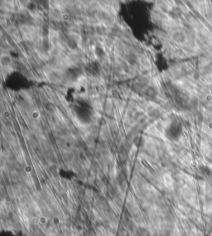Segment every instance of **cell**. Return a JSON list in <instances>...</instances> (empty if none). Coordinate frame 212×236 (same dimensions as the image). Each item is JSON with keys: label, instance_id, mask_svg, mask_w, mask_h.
Listing matches in <instances>:
<instances>
[{"label": "cell", "instance_id": "277c9868", "mask_svg": "<svg viewBox=\"0 0 212 236\" xmlns=\"http://www.w3.org/2000/svg\"><path fill=\"white\" fill-rule=\"evenodd\" d=\"M62 19L64 21H68V20L70 19V15L68 14V13H65V14L62 15Z\"/></svg>", "mask_w": 212, "mask_h": 236}, {"label": "cell", "instance_id": "6da1fadb", "mask_svg": "<svg viewBox=\"0 0 212 236\" xmlns=\"http://www.w3.org/2000/svg\"><path fill=\"white\" fill-rule=\"evenodd\" d=\"M45 108H46L49 112H53V111L55 110V107L53 103L48 102V103H46V105H45Z\"/></svg>", "mask_w": 212, "mask_h": 236}, {"label": "cell", "instance_id": "7a4b0ae2", "mask_svg": "<svg viewBox=\"0 0 212 236\" xmlns=\"http://www.w3.org/2000/svg\"><path fill=\"white\" fill-rule=\"evenodd\" d=\"M1 61H2V65H8L11 63V59L9 56H3Z\"/></svg>", "mask_w": 212, "mask_h": 236}, {"label": "cell", "instance_id": "3957f363", "mask_svg": "<svg viewBox=\"0 0 212 236\" xmlns=\"http://www.w3.org/2000/svg\"><path fill=\"white\" fill-rule=\"evenodd\" d=\"M146 93H147V96L152 97L155 94V91L152 88H148L147 89V91H146Z\"/></svg>", "mask_w": 212, "mask_h": 236}, {"label": "cell", "instance_id": "5b68a950", "mask_svg": "<svg viewBox=\"0 0 212 236\" xmlns=\"http://www.w3.org/2000/svg\"><path fill=\"white\" fill-rule=\"evenodd\" d=\"M38 116H39V112H38V111H33V112H32V117L36 118H36H38Z\"/></svg>", "mask_w": 212, "mask_h": 236}, {"label": "cell", "instance_id": "8992f818", "mask_svg": "<svg viewBox=\"0 0 212 236\" xmlns=\"http://www.w3.org/2000/svg\"><path fill=\"white\" fill-rule=\"evenodd\" d=\"M3 115H4V117L5 118H9L10 116V113H9V111H4V113H3Z\"/></svg>", "mask_w": 212, "mask_h": 236}]
</instances>
